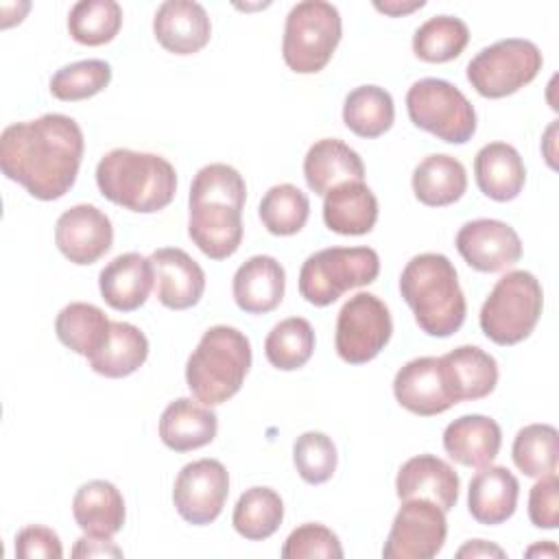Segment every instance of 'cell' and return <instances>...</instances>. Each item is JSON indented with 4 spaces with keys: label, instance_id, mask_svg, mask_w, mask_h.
I'll return each mask as SVG.
<instances>
[{
    "label": "cell",
    "instance_id": "1",
    "mask_svg": "<svg viewBox=\"0 0 559 559\" xmlns=\"http://www.w3.org/2000/svg\"><path fill=\"white\" fill-rule=\"evenodd\" d=\"M85 140L66 114L13 122L0 135L2 175L39 201L61 199L76 181Z\"/></svg>",
    "mask_w": 559,
    "mask_h": 559
},
{
    "label": "cell",
    "instance_id": "2",
    "mask_svg": "<svg viewBox=\"0 0 559 559\" xmlns=\"http://www.w3.org/2000/svg\"><path fill=\"white\" fill-rule=\"evenodd\" d=\"M247 183L229 164H207L190 186V240L212 260L234 255L242 242V207Z\"/></svg>",
    "mask_w": 559,
    "mask_h": 559
},
{
    "label": "cell",
    "instance_id": "3",
    "mask_svg": "<svg viewBox=\"0 0 559 559\" xmlns=\"http://www.w3.org/2000/svg\"><path fill=\"white\" fill-rule=\"evenodd\" d=\"M400 293L428 336L448 338L461 330L467 304L456 269L443 253L411 258L400 275Z\"/></svg>",
    "mask_w": 559,
    "mask_h": 559
},
{
    "label": "cell",
    "instance_id": "4",
    "mask_svg": "<svg viewBox=\"0 0 559 559\" xmlns=\"http://www.w3.org/2000/svg\"><path fill=\"white\" fill-rule=\"evenodd\" d=\"M96 183L107 201L138 214H153L175 199L177 173L162 155L114 148L100 157Z\"/></svg>",
    "mask_w": 559,
    "mask_h": 559
},
{
    "label": "cell",
    "instance_id": "5",
    "mask_svg": "<svg viewBox=\"0 0 559 559\" xmlns=\"http://www.w3.org/2000/svg\"><path fill=\"white\" fill-rule=\"evenodd\" d=\"M251 367V343L231 325H212L186 362V382L192 395L216 406L234 397Z\"/></svg>",
    "mask_w": 559,
    "mask_h": 559
},
{
    "label": "cell",
    "instance_id": "6",
    "mask_svg": "<svg viewBox=\"0 0 559 559\" xmlns=\"http://www.w3.org/2000/svg\"><path fill=\"white\" fill-rule=\"evenodd\" d=\"M544 308L539 280L528 271H509L480 308V330L496 345H515L531 336Z\"/></svg>",
    "mask_w": 559,
    "mask_h": 559
},
{
    "label": "cell",
    "instance_id": "7",
    "mask_svg": "<svg viewBox=\"0 0 559 559\" xmlns=\"http://www.w3.org/2000/svg\"><path fill=\"white\" fill-rule=\"evenodd\" d=\"M343 35L341 13L325 0L297 2L284 24L282 57L284 63L297 74L321 72Z\"/></svg>",
    "mask_w": 559,
    "mask_h": 559
},
{
    "label": "cell",
    "instance_id": "8",
    "mask_svg": "<svg viewBox=\"0 0 559 559\" xmlns=\"http://www.w3.org/2000/svg\"><path fill=\"white\" fill-rule=\"evenodd\" d=\"M380 258L371 247H328L306 258L299 295L312 306H330L352 288L376 282Z\"/></svg>",
    "mask_w": 559,
    "mask_h": 559
},
{
    "label": "cell",
    "instance_id": "9",
    "mask_svg": "<svg viewBox=\"0 0 559 559\" xmlns=\"http://www.w3.org/2000/svg\"><path fill=\"white\" fill-rule=\"evenodd\" d=\"M406 111L417 129L448 144H465L476 133V111L467 96L443 79H419L406 92Z\"/></svg>",
    "mask_w": 559,
    "mask_h": 559
},
{
    "label": "cell",
    "instance_id": "10",
    "mask_svg": "<svg viewBox=\"0 0 559 559\" xmlns=\"http://www.w3.org/2000/svg\"><path fill=\"white\" fill-rule=\"evenodd\" d=\"M542 66V50L533 41L507 37L476 52L465 74L480 96L504 98L528 85L539 74Z\"/></svg>",
    "mask_w": 559,
    "mask_h": 559
},
{
    "label": "cell",
    "instance_id": "11",
    "mask_svg": "<svg viewBox=\"0 0 559 559\" xmlns=\"http://www.w3.org/2000/svg\"><path fill=\"white\" fill-rule=\"evenodd\" d=\"M391 334L389 306L371 293H356L338 310L334 347L345 362L365 365L384 349Z\"/></svg>",
    "mask_w": 559,
    "mask_h": 559
},
{
    "label": "cell",
    "instance_id": "12",
    "mask_svg": "<svg viewBox=\"0 0 559 559\" xmlns=\"http://www.w3.org/2000/svg\"><path fill=\"white\" fill-rule=\"evenodd\" d=\"M448 535L445 511L426 498L402 500L382 548L384 559H430Z\"/></svg>",
    "mask_w": 559,
    "mask_h": 559
},
{
    "label": "cell",
    "instance_id": "13",
    "mask_svg": "<svg viewBox=\"0 0 559 559\" xmlns=\"http://www.w3.org/2000/svg\"><path fill=\"white\" fill-rule=\"evenodd\" d=\"M229 496V474L216 459H199L186 463L173 485V502L177 513L194 526L214 522Z\"/></svg>",
    "mask_w": 559,
    "mask_h": 559
},
{
    "label": "cell",
    "instance_id": "14",
    "mask_svg": "<svg viewBox=\"0 0 559 559\" xmlns=\"http://www.w3.org/2000/svg\"><path fill=\"white\" fill-rule=\"evenodd\" d=\"M461 258L480 273H498L522 258L518 231L498 218H476L465 223L454 240Z\"/></svg>",
    "mask_w": 559,
    "mask_h": 559
},
{
    "label": "cell",
    "instance_id": "15",
    "mask_svg": "<svg viewBox=\"0 0 559 559\" xmlns=\"http://www.w3.org/2000/svg\"><path fill=\"white\" fill-rule=\"evenodd\" d=\"M114 242V227L96 205L79 203L66 210L55 225V245L72 264H94Z\"/></svg>",
    "mask_w": 559,
    "mask_h": 559
},
{
    "label": "cell",
    "instance_id": "16",
    "mask_svg": "<svg viewBox=\"0 0 559 559\" xmlns=\"http://www.w3.org/2000/svg\"><path fill=\"white\" fill-rule=\"evenodd\" d=\"M155 271V293L162 306L186 310L201 301L205 290V273L197 260L183 249L162 247L151 253Z\"/></svg>",
    "mask_w": 559,
    "mask_h": 559
},
{
    "label": "cell",
    "instance_id": "17",
    "mask_svg": "<svg viewBox=\"0 0 559 559\" xmlns=\"http://www.w3.org/2000/svg\"><path fill=\"white\" fill-rule=\"evenodd\" d=\"M393 395L400 406L419 417H432L454 406L435 356H419L400 367L393 378Z\"/></svg>",
    "mask_w": 559,
    "mask_h": 559
},
{
    "label": "cell",
    "instance_id": "18",
    "mask_svg": "<svg viewBox=\"0 0 559 559\" xmlns=\"http://www.w3.org/2000/svg\"><path fill=\"white\" fill-rule=\"evenodd\" d=\"M153 33L164 50L194 55L207 46L212 22L203 4L194 0H166L155 11Z\"/></svg>",
    "mask_w": 559,
    "mask_h": 559
},
{
    "label": "cell",
    "instance_id": "19",
    "mask_svg": "<svg viewBox=\"0 0 559 559\" xmlns=\"http://www.w3.org/2000/svg\"><path fill=\"white\" fill-rule=\"evenodd\" d=\"M443 384L454 400H483L498 384V362L476 345H459L439 358Z\"/></svg>",
    "mask_w": 559,
    "mask_h": 559
},
{
    "label": "cell",
    "instance_id": "20",
    "mask_svg": "<svg viewBox=\"0 0 559 559\" xmlns=\"http://www.w3.org/2000/svg\"><path fill=\"white\" fill-rule=\"evenodd\" d=\"M459 474L450 463L435 454H419L400 467L395 493L400 500L426 498L448 513L459 500Z\"/></svg>",
    "mask_w": 559,
    "mask_h": 559
},
{
    "label": "cell",
    "instance_id": "21",
    "mask_svg": "<svg viewBox=\"0 0 559 559\" xmlns=\"http://www.w3.org/2000/svg\"><path fill=\"white\" fill-rule=\"evenodd\" d=\"M286 273L273 255H251L234 273L231 295L240 310L266 314L284 299Z\"/></svg>",
    "mask_w": 559,
    "mask_h": 559
},
{
    "label": "cell",
    "instance_id": "22",
    "mask_svg": "<svg viewBox=\"0 0 559 559\" xmlns=\"http://www.w3.org/2000/svg\"><path fill=\"white\" fill-rule=\"evenodd\" d=\"M155 271L151 258L135 251L116 255L98 275V288L107 306L120 312L138 310L151 295Z\"/></svg>",
    "mask_w": 559,
    "mask_h": 559
},
{
    "label": "cell",
    "instance_id": "23",
    "mask_svg": "<svg viewBox=\"0 0 559 559\" xmlns=\"http://www.w3.org/2000/svg\"><path fill=\"white\" fill-rule=\"evenodd\" d=\"M502 445V430L487 415H463L450 421L443 430V450L465 467L491 465Z\"/></svg>",
    "mask_w": 559,
    "mask_h": 559
},
{
    "label": "cell",
    "instance_id": "24",
    "mask_svg": "<svg viewBox=\"0 0 559 559\" xmlns=\"http://www.w3.org/2000/svg\"><path fill=\"white\" fill-rule=\"evenodd\" d=\"M216 430V413L192 397H177L159 417V439L175 452H190L212 443Z\"/></svg>",
    "mask_w": 559,
    "mask_h": 559
},
{
    "label": "cell",
    "instance_id": "25",
    "mask_svg": "<svg viewBox=\"0 0 559 559\" xmlns=\"http://www.w3.org/2000/svg\"><path fill=\"white\" fill-rule=\"evenodd\" d=\"M520 483L502 465H485L469 480L467 509L478 524L496 526L507 522L518 507Z\"/></svg>",
    "mask_w": 559,
    "mask_h": 559
},
{
    "label": "cell",
    "instance_id": "26",
    "mask_svg": "<svg viewBox=\"0 0 559 559\" xmlns=\"http://www.w3.org/2000/svg\"><path fill=\"white\" fill-rule=\"evenodd\" d=\"M304 177L314 194H328L345 181H362L365 164L360 155L338 138L314 142L304 157Z\"/></svg>",
    "mask_w": 559,
    "mask_h": 559
},
{
    "label": "cell",
    "instance_id": "27",
    "mask_svg": "<svg viewBox=\"0 0 559 559\" xmlns=\"http://www.w3.org/2000/svg\"><path fill=\"white\" fill-rule=\"evenodd\" d=\"M323 221L341 236L369 234L378 221V199L365 181L338 183L323 199Z\"/></svg>",
    "mask_w": 559,
    "mask_h": 559
},
{
    "label": "cell",
    "instance_id": "28",
    "mask_svg": "<svg viewBox=\"0 0 559 559\" xmlns=\"http://www.w3.org/2000/svg\"><path fill=\"white\" fill-rule=\"evenodd\" d=\"M474 177L485 197L504 203L522 192L526 168L511 144L489 142L474 157Z\"/></svg>",
    "mask_w": 559,
    "mask_h": 559
},
{
    "label": "cell",
    "instance_id": "29",
    "mask_svg": "<svg viewBox=\"0 0 559 559\" xmlns=\"http://www.w3.org/2000/svg\"><path fill=\"white\" fill-rule=\"evenodd\" d=\"M72 515L85 535L114 537L124 524V498L109 480H90L72 498Z\"/></svg>",
    "mask_w": 559,
    "mask_h": 559
},
{
    "label": "cell",
    "instance_id": "30",
    "mask_svg": "<svg viewBox=\"0 0 559 559\" xmlns=\"http://www.w3.org/2000/svg\"><path fill=\"white\" fill-rule=\"evenodd\" d=\"M411 183L419 203L428 207H445L465 194L467 173L456 157L435 153L415 166Z\"/></svg>",
    "mask_w": 559,
    "mask_h": 559
},
{
    "label": "cell",
    "instance_id": "31",
    "mask_svg": "<svg viewBox=\"0 0 559 559\" xmlns=\"http://www.w3.org/2000/svg\"><path fill=\"white\" fill-rule=\"evenodd\" d=\"M55 332L68 349L90 360L105 347L111 332V321L98 306L72 301L59 310Z\"/></svg>",
    "mask_w": 559,
    "mask_h": 559
},
{
    "label": "cell",
    "instance_id": "32",
    "mask_svg": "<svg viewBox=\"0 0 559 559\" xmlns=\"http://www.w3.org/2000/svg\"><path fill=\"white\" fill-rule=\"evenodd\" d=\"M148 358V338L140 328L127 321H111L105 347L90 358L92 371L105 378H127Z\"/></svg>",
    "mask_w": 559,
    "mask_h": 559
},
{
    "label": "cell",
    "instance_id": "33",
    "mask_svg": "<svg viewBox=\"0 0 559 559\" xmlns=\"http://www.w3.org/2000/svg\"><path fill=\"white\" fill-rule=\"evenodd\" d=\"M395 107L391 94L380 85H360L345 96L343 122L358 138H380L393 127Z\"/></svg>",
    "mask_w": 559,
    "mask_h": 559
},
{
    "label": "cell",
    "instance_id": "34",
    "mask_svg": "<svg viewBox=\"0 0 559 559\" xmlns=\"http://www.w3.org/2000/svg\"><path fill=\"white\" fill-rule=\"evenodd\" d=\"M284 520V502L271 487H251L240 493L231 524L238 535L249 542H262L271 537Z\"/></svg>",
    "mask_w": 559,
    "mask_h": 559
},
{
    "label": "cell",
    "instance_id": "35",
    "mask_svg": "<svg viewBox=\"0 0 559 559\" xmlns=\"http://www.w3.org/2000/svg\"><path fill=\"white\" fill-rule=\"evenodd\" d=\"M469 44V28L461 17L435 15L426 20L413 35V52L428 63H445L456 59Z\"/></svg>",
    "mask_w": 559,
    "mask_h": 559
},
{
    "label": "cell",
    "instance_id": "36",
    "mask_svg": "<svg viewBox=\"0 0 559 559\" xmlns=\"http://www.w3.org/2000/svg\"><path fill=\"white\" fill-rule=\"evenodd\" d=\"M515 467L531 478L557 474L559 435L550 424H528L518 430L511 448Z\"/></svg>",
    "mask_w": 559,
    "mask_h": 559
},
{
    "label": "cell",
    "instance_id": "37",
    "mask_svg": "<svg viewBox=\"0 0 559 559\" xmlns=\"http://www.w3.org/2000/svg\"><path fill=\"white\" fill-rule=\"evenodd\" d=\"M314 352V330L304 317H288L273 325L264 341L266 360L280 371L304 367Z\"/></svg>",
    "mask_w": 559,
    "mask_h": 559
},
{
    "label": "cell",
    "instance_id": "38",
    "mask_svg": "<svg viewBox=\"0 0 559 559\" xmlns=\"http://www.w3.org/2000/svg\"><path fill=\"white\" fill-rule=\"evenodd\" d=\"M122 26V7L116 0H81L68 13V33L83 46L109 44Z\"/></svg>",
    "mask_w": 559,
    "mask_h": 559
},
{
    "label": "cell",
    "instance_id": "39",
    "mask_svg": "<svg viewBox=\"0 0 559 559\" xmlns=\"http://www.w3.org/2000/svg\"><path fill=\"white\" fill-rule=\"evenodd\" d=\"M260 221L273 236H293L304 229L310 216V201L293 183L271 186L258 207Z\"/></svg>",
    "mask_w": 559,
    "mask_h": 559
},
{
    "label": "cell",
    "instance_id": "40",
    "mask_svg": "<svg viewBox=\"0 0 559 559\" xmlns=\"http://www.w3.org/2000/svg\"><path fill=\"white\" fill-rule=\"evenodd\" d=\"M111 81V66L103 59H83L59 68L50 76V94L59 100H85Z\"/></svg>",
    "mask_w": 559,
    "mask_h": 559
},
{
    "label": "cell",
    "instance_id": "41",
    "mask_svg": "<svg viewBox=\"0 0 559 559\" xmlns=\"http://www.w3.org/2000/svg\"><path fill=\"white\" fill-rule=\"evenodd\" d=\"M293 463L308 485H323L336 472V445L325 432L308 430L293 443Z\"/></svg>",
    "mask_w": 559,
    "mask_h": 559
},
{
    "label": "cell",
    "instance_id": "42",
    "mask_svg": "<svg viewBox=\"0 0 559 559\" xmlns=\"http://www.w3.org/2000/svg\"><path fill=\"white\" fill-rule=\"evenodd\" d=\"M284 559H341L343 546L328 526L317 522H306L290 531L282 546Z\"/></svg>",
    "mask_w": 559,
    "mask_h": 559
},
{
    "label": "cell",
    "instance_id": "43",
    "mask_svg": "<svg viewBox=\"0 0 559 559\" xmlns=\"http://www.w3.org/2000/svg\"><path fill=\"white\" fill-rule=\"evenodd\" d=\"M528 518L537 528H557L559 524V478L542 476L528 491Z\"/></svg>",
    "mask_w": 559,
    "mask_h": 559
},
{
    "label": "cell",
    "instance_id": "44",
    "mask_svg": "<svg viewBox=\"0 0 559 559\" xmlns=\"http://www.w3.org/2000/svg\"><path fill=\"white\" fill-rule=\"evenodd\" d=\"M15 557L20 559H61L63 557V546L59 535L39 524L24 526L15 535Z\"/></svg>",
    "mask_w": 559,
    "mask_h": 559
},
{
    "label": "cell",
    "instance_id": "45",
    "mask_svg": "<svg viewBox=\"0 0 559 559\" xmlns=\"http://www.w3.org/2000/svg\"><path fill=\"white\" fill-rule=\"evenodd\" d=\"M72 557H122V548L111 542V537H96V535H85L76 539L72 548Z\"/></svg>",
    "mask_w": 559,
    "mask_h": 559
},
{
    "label": "cell",
    "instance_id": "46",
    "mask_svg": "<svg viewBox=\"0 0 559 559\" xmlns=\"http://www.w3.org/2000/svg\"><path fill=\"white\" fill-rule=\"evenodd\" d=\"M456 557L459 559H476V557H496V559H504L507 552L491 544V542H485V539H472L467 544H463L459 550H456Z\"/></svg>",
    "mask_w": 559,
    "mask_h": 559
},
{
    "label": "cell",
    "instance_id": "47",
    "mask_svg": "<svg viewBox=\"0 0 559 559\" xmlns=\"http://www.w3.org/2000/svg\"><path fill=\"white\" fill-rule=\"evenodd\" d=\"M426 2L424 0H413V2H400V0H384V2H373V7L391 17H400L406 13H413L417 9H421Z\"/></svg>",
    "mask_w": 559,
    "mask_h": 559
},
{
    "label": "cell",
    "instance_id": "48",
    "mask_svg": "<svg viewBox=\"0 0 559 559\" xmlns=\"http://www.w3.org/2000/svg\"><path fill=\"white\" fill-rule=\"evenodd\" d=\"M557 557V546L552 542H542V544H535L531 548H526V557Z\"/></svg>",
    "mask_w": 559,
    "mask_h": 559
}]
</instances>
